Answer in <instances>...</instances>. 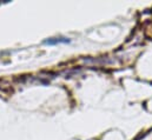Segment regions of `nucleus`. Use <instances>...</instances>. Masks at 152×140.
<instances>
[{
    "mask_svg": "<svg viewBox=\"0 0 152 140\" xmlns=\"http://www.w3.org/2000/svg\"><path fill=\"white\" fill-rule=\"evenodd\" d=\"M69 42H71V39H69V38H48V39L44 40V44L50 45V46L58 45V44H69Z\"/></svg>",
    "mask_w": 152,
    "mask_h": 140,
    "instance_id": "obj_1",
    "label": "nucleus"
}]
</instances>
